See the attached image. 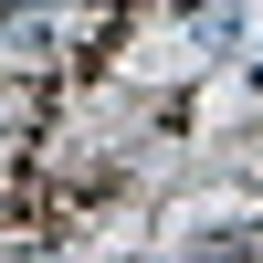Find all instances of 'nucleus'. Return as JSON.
<instances>
[{"label": "nucleus", "mask_w": 263, "mask_h": 263, "mask_svg": "<svg viewBox=\"0 0 263 263\" xmlns=\"http://www.w3.org/2000/svg\"><path fill=\"white\" fill-rule=\"evenodd\" d=\"M0 42H11V53H53V21H42L32 0H0Z\"/></svg>", "instance_id": "nucleus-1"}]
</instances>
